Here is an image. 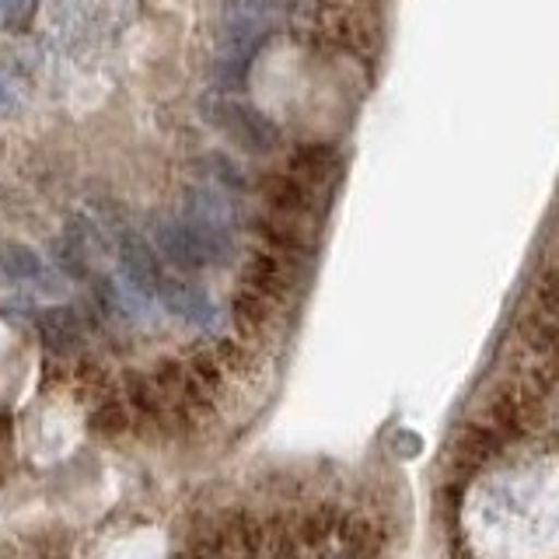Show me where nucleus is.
Segmentation results:
<instances>
[{
	"label": "nucleus",
	"instance_id": "nucleus-14",
	"mask_svg": "<svg viewBox=\"0 0 559 559\" xmlns=\"http://www.w3.org/2000/svg\"><path fill=\"white\" fill-rule=\"evenodd\" d=\"M74 381H78V392L87 395V399H105V395H109V389H112V381H109V374H105V367L95 364V360H81Z\"/></svg>",
	"mask_w": 559,
	"mask_h": 559
},
{
	"label": "nucleus",
	"instance_id": "nucleus-4",
	"mask_svg": "<svg viewBox=\"0 0 559 559\" xmlns=\"http://www.w3.org/2000/svg\"><path fill=\"white\" fill-rule=\"evenodd\" d=\"M511 441H514V437H507L503 430L483 424V419H472V424L448 444V451H444V472L454 483H465L472 472L486 468Z\"/></svg>",
	"mask_w": 559,
	"mask_h": 559
},
{
	"label": "nucleus",
	"instance_id": "nucleus-18",
	"mask_svg": "<svg viewBox=\"0 0 559 559\" xmlns=\"http://www.w3.org/2000/svg\"><path fill=\"white\" fill-rule=\"evenodd\" d=\"M4 14H8V0H0V22H4Z\"/></svg>",
	"mask_w": 559,
	"mask_h": 559
},
{
	"label": "nucleus",
	"instance_id": "nucleus-17",
	"mask_svg": "<svg viewBox=\"0 0 559 559\" xmlns=\"http://www.w3.org/2000/svg\"><path fill=\"white\" fill-rule=\"evenodd\" d=\"M392 448H395L399 459H413V454L419 451V437H416L413 430H399V433H395V441H392Z\"/></svg>",
	"mask_w": 559,
	"mask_h": 559
},
{
	"label": "nucleus",
	"instance_id": "nucleus-11",
	"mask_svg": "<svg viewBox=\"0 0 559 559\" xmlns=\"http://www.w3.org/2000/svg\"><path fill=\"white\" fill-rule=\"evenodd\" d=\"M521 340L528 343L535 354H546L552 357L556 354V340H559V325H556V314L549 311H538L532 305V311L521 319Z\"/></svg>",
	"mask_w": 559,
	"mask_h": 559
},
{
	"label": "nucleus",
	"instance_id": "nucleus-15",
	"mask_svg": "<svg viewBox=\"0 0 559 559\" xmlns=\"http://www.w3.org/2000/svg\"><path fill=\"white\" fill-rule=\"evenodd\" d=\"M538 311H549V314H559V276H556V266H546L542 276L535 280V301H532Z\"/></svg>",
	"mask_w": 559,
	"mask_h": 559
},
{
	"label": "nucleus",
	"instance_id": "nucleus-5",
	"mask_svg": "<svg viewBox=\"0 0 559 559\" xmlns=\"http://www.w3.org/2000/svg\"><path fill=\"white\" fill-rule=\"evenodd\" d=\"M119 266H122V276H127V284L136 294H147V297L157 294V284H162L165 270H162V259L154 255V249L140 235L127 231L119 238Z\"/></svg>",
	"mask_w": 559,
	"mask_h": 559
},
{
	"label": "nucleus",
	"instance_id": "nucleus-7",
	"mask_svg": "<svg viewBox=\"0 0 559 559\" xmlns=\"http://www.w3.org/2000/svg\"><path fill=\"white\" fill-rule=\"evenodd\" d=\"M340 151L332 144H301L294 154H290V165H287V175L297 179L308 189H319V186H329L332 179L340 175Z\"/></svg>",
	"mask_w": 559,
	"mask_h": 559
},
{
	"label": "nucleus",
	"instance_id": "nucleus-3",
	"mask_svg": "<svg viewBox=\"0 0 559 559\" xmlns=\"http://www.w3.org/2000/svg\"><path fill=\"white\" fill-rule=\"evenodd\" d=\"M203 112L210 119V127L221 130L235 147L249 154H270L280 147V130L276 122L259 112L255 105L241 102L235 95H210L203 102Z\"/></svg>",
	"mask_w": 559,
	"mask_h": 559
},
{
	"label": "nucleus",
	"instance_id": "nucleus-2",
	"mask_svg": "<svg viewBox=\"0 0 559 559\" xmlns=\"http://www.w3.org/2000/svg\"><path fill=\"white\" fill-rule=\"evenodd\" d=\"M157 249L162 255L186 273H197L206 266H217L227 255H231V235L224 227L203 224V221H175L162 224L157 231Z\"/></svg>",
	"mask_w": 559,
	"mask_h": 559
},
{
	"label": "nucleus",
	"instance_id": "nucleus-19",
	"mask_svg": "<svg viewBox=\"0 0 559 559\" xmlns=\"http://www.w3.org/2000/svg\"><path fill=\"white\" fill-rule=\"evenodd\" d=\"M0 98H4V84H0Z\"/></svg>",
	"mask_w": 559,
	"mask_h": 559
},
{
	"label": "nucleus",
	"instance_id": "nucleus-8",
	"mask_svg": "<svg viewBox=\"0 0 559 559\" xmlns=\"http://www.w3.org/2000/svg\"><path fill=\"white\" fill-rule=\"evenodd\" d=\"M266 203H270V214L280 217H294V221H305L311 217L314 210V189L301 186L290 175H270L266 179Z\"/></svg>",
	"mask_w": 559,
	"mask_h": 559
},
{
	"label": "nucleus",
	"instance_id": "nucleus-16",
	"mask_svg": "<svg viewBox=\"0 0 559 559\" xmlns=\"http://www.w3.org/2000/svg\"><path fill=\"white\" fill-rule=\"evenodd\" d=\"M32 14H35V0H8V22L14 28H25L32 22Z\"/></svg>",
	"mask_w": 559,
	"mask_h": 559
},
{
	"label": "nucleus",
	"instance_id": "nucleus-13",
	"mask_svg": "<svg viewBox=\"0 0 559 559\" xmlns=\"http://www.w3.org/2000/svg\"><path fill=\"white\" fill-rule=\"evenodd\" d=\"M0 270L14 280H32L43 273V259L35 255L28 245L8 241V245H0Z\"/></svg>",
	"mask_w": 559,
	"mask_h": 559
},
{
	"label": "nucleus",
	"instance_id": "nucleus-6",
	"mask_svg": "<svg viewBox=\"0 0 559 559\" xmlns=\"http://www.w3.org/2000/svg\"><path fill=\"white\" fill-rule=\"evenodd\" d=\"M157 297H162V305L179 314V319L192 322V325H210L214 322V301H210V294L200 290L197 284H189V280H179V276H162V284H157Z\"/></svg>",
	"mask_w": 559,
	"mask_h": 559
},
{
	"label": "nucleus",
	"instance_id": "nucleus-1",
	"mask_svg": "<svg viewBox=\"0 0 559 559\" xmlns=\"http://www.w3.org/2000/svg\"><path fill=\"white\" fill-rule=\"evenodd\" d=\"M280 0H227L221 22V57L217 70L224 81L241 78L259 46L270 39Z\"/></svg>",
	"mask_w": 559,
	"mask_h": 559
},
{
	"label": "nucleus",
	"instance_id": "nucleus-10",
	"mask_svg": "<svg viewBox=\"0 0 559 559\" xmlns=\"http://www.w3.org/2000/svg\"><path fill=\"white\" fill-rule=\"evenodd\" d=\"M39 332L43 340L49 343V349H57V354H67V349H74L81 343V319L70 308H49L39 314Z\"/></svg>",
	"mask_w": 559,
	"mask_h": 559
},
{
	"label": "nucleus",
	"instance_id": "nucleus-9",
	"mask_svg": "<svg viewBox=\"0 0 559 559\" xmlns=\"http://www.w3.org/2000/svg\"><path fill=\"white\" fill-rule=\"evenodd\" d=\"M273 311H276V305L266 301L262 294H255L249 287H238L235 301H231V322L238 325L245 340H262L273 322Z\"/></svg>",
	"mask_w": 559,
	"mask_h": 559
},
{
	"label": "nucleus",
	"instance_id": "nucleus-12",
	"mask_svg": "<svg viewBox=\"0 0 559 559\" xmlns=\"http://www.w3.org/2000/svg\"><path fill=\"white\" fill-rule=\"evenodd\" d=\"M87 427H92L95 433L102 437H119L122 430L130 427V409H127V402L122 399H112V395H105L98 406L92 409V416H87Z\"/></svg>",
	"mask_w": 559,
	"mask_h": 559
}]
</instances>
